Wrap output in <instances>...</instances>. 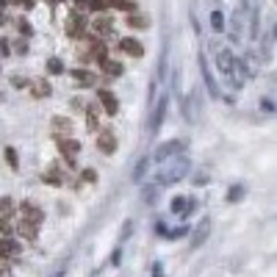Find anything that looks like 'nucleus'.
I'll use <instances>...</instances> for the list:
<instances>
[{
  "label": "nucleus",
  "mask_w": 277,
  "mask_h": 277,
  "mask_svg": "<svg viewBox=\"0 0 277 277\" xmlns=\"http://www.w3.org/2000/svg\"><path fill=\"white\" fill-rule=\"evenodd\" d=\"M191 172V161L186 158V155H172L169 161H164V166H161L158 172H155V186H172V183H180V180L186 178V175Z\"/></svg>",
  "instance_id": "1"
},
{
  "label": "nucleus",
  "mask_w": 277,
  "mask_h": 277,
  "mask_svg": "<svg viewBox=\"0 0 277 277\" xmlns=\"http://www.w3.org/2000/svg\"><path fill=\"white\" fill-rule=\"evenodd\" d=\"M216 64H219V72L227 78V83H230L233 89H241V86H244L239 78H236V58L230 56V50H227V47H225V50H219V56H216Z\"/></svg>",
  "instance_id": "2"
},
{
  "label": "nucleus",
  "mask_w": 277,
  "mask_h": 277,
  "mask_svg": "<svg viewBox=\"0 0 277 277\" xmlns=\"http://www.w3.org/2000/svg\"><path fill=\"white\" fill-rule=\"evenodd\" d=\"M186 144H188V139H172V141H166V144H158V147H155V153H153V161H155V164H164V161L172 158V155L183 153Z\"/></svg>",
  "instance_id": "3"
},
{
  "label": "nucleus",
  "mask_w": 277,
  "mask_h": 277,
  "mask_svg": "<svg viewBox=\"0 0 277 277\" xmlns=\"http://www.w3.org/2000/svg\"><path fill=\"white\" fill-rule=\"evenodd\" d=\"M200 72H202V80H205L208 94H211L214 100H219V97H222V89H219V83H216V78H214L211 67H208V61H205V53H200Z\"/></svg>",
  "instance_id": "4"
},
{
  "label": "nucleus",
  "mask_w": 277,
  "mask_h": 277,
  "mask_svg": "<svg viewBox=\"0 0 277 277\" xmlns=\"http://www.w3.org/2000/svg\"><path fill=\"white\" fill-rule=\"evenodd\" d=\"M166 105H169V97H166V94H161V100H155V105H153V119H150V133L153 136L161 131V125H164Z\"/></svg>",
  "instance_id": "5"
},
{
  "label": "nucleus",
  "mask_w": 277,
  "mask_h": 277,
  "mask_svg": "<svg viewBox=\"0 0 277 277\" xmlns=\"http://www.w3.org/2000/svg\"><path fill=\"white\" fill-rule=\"evenodd\" d=\"M50 131H53V136H56V139L72 136V119H67V117H53Z\"/></svg>",
  "instance_id": "6"
},
{
  "label": "nucleus",
  "mask_w": 277,
  "mask_h": 277,
  "mask_svg": "<svg viewBox=\"0 0 277 277\" xmlns=\"http://www.w3.org/2000/svg\"><path fill=\"white\" fill-rule=\"evenodd\" d=\"M208 233H211V222H208V219H202L200 225L194 227V233H191V241H188V244H191V249H200L202 244H205Z\"/></svg>",
  "instance_id": "7"
},
{
  "label": "nucleus",
  "mask_w": 277,
  "mask_h": 277,
  "mask_svg": "<svg viewBox=\"0 0 277 277\" xmlns=\"http://www.w3.org/2000/svg\"><path fill=\"white\" fill-rule=\"evenodd\" d=\"M97 100L103 103V108H105V114H108V117H117V111H119V103H117V97H114V92H108V89H100V92H97Z\"/></svg>",
  "instance_id": "8"
},
{
  "label": "nucleus",
  "mask_w": 277,
  "mask_h": 277,
  "mask_svg": "<svg viewBox=\"0 0 277 277\" xmlns=\"http://www.w3.org/2000/svg\"><path fill=\"white\" fill-rule=\"evenodd\" d=\"M28 86H31V94L36 100H42V97H50V80H45V78H33V80H28Z\"/></svg>",
  "instance_id": "9"
},
{
  "label": "nucleus",
  "mask_w": 277,
  "mask_h": 277,
  "mask_svg": "<svg viewBox=\"0 0 277 277\" xmlns=\"http://www.w3.org/2000/svg\"><path fill=\"white\" fill-rule=\"evenodd\" d=\"M67 33H70L72 39H80L86 33V23H83V17L80 14H72L70 19H67Z\"/></svg>",
  "instance_id": "10"
},
{
  "label": "nucleus",
  "mask_w": 277,
  "mask_h": 277,
  "mask_svg": "<svg viewBox=\"0 0 277 277\" xmlns=\"http://www.w3.org/2000/svg\"><path fill=\"white\" fill-rule=\"evenodd\" d=\"M119 47L127 53V56H133V58H141L144 56V47H141L139 39H131V36H125V39H119Z\"/></svg>",
  "instance_id": "11"
},
{
  "label": "nucleus",
  "mask_w": 277,
  "mask_h": 277,
  "mask_svg": "<svg viewBox=\"0 0 277 277\" xmlns=\"http://www.w3.org/2000/svg\"><path fill=\"white\" fill-rule=\"evenodd\" d=\"M97 147H100V153H105V155H111L114 150H117V139H114V133L111 131H103L97 136Z\"/></svg>",
  "instance_id": "12"
},
{
  "label": "nucleus",
  "mask_w": 277,
  "mask_h": 277,
  "mask_svg": "<svg viewBox=\"0 0 277 277\" xmlns=\"http://www.w3.org/2000/svg\"><path fill=\"white\" fill-rule=\"evenodd\" d=\"M17 233L23 236L25 241H33V239L39 236V225H36V222H28V219H23V222L17 225Z\"/></svg>",
  "instance_id": "13"
},
{
  "label": "nucleus",
  "mask_w": 277,
  "mask_h": 277,
  "mask_svg": "<svg viewBox=\"0 0 277 277\" xmlns=\"http://www.w3.org/2000/svg\"><path fill=\"white\" fill-rule=\"evenodd\" d=\"M19 211H23V219H28V222H36V225L45 219V214L39 211L36 205H31V202H23V208H19Z\"/></svg>",
  "instance_id": "14"
},
{
  "label": "nucleus",
  "mask_w": 277,
  "mask_h": 277,
  "mask_svg": "<svg viewBox=\"0 0 277 277\" xmlns=\"http://www.w3.org/2000/svg\"><path fill=\"white\" fill-rule=\"evenodd\" d=\"M127 28L147 31V28H150V17H147V14H131V17H127Z\"/></svg>",
  "instance_id": "15"
},
{
  "label": "nucleus",
  "mask_w": 277,
  "mask_h": 277,
  "mask_svg": "<svg viewBox=\"0 0 277 277\" xmlns=\"http://www.w3.org/2000/svg\"><path fill=\"white\" fill-rule=\"evenodd\" d=\"M17 252H19V244L3 236V239H0V258H9V255H17Z\"/></svg>",
  "instance_id": "16"
},
{
  "label": "nucleus",
  "mask_w": 277,
  "mask_h": 277,
  "mask_svg": "<svg viewBox=\"0 0 277 277\" xmlns=\"http://www.w3.org/2000/svg\"><path fill=\"white\" fill-rule=\"evenodd\" d=\"M56 144L61 147V153H64V155H75V153L80 150V144H78V141H72V136H67V139H56Z\"/></svg>",
  "instance_id": "17"
},
{
  "label": "nucleus",
  "mask_w": 277,
  "mask_h": 277,
  "mask_svg": "<svg viewBox=\"0 0 277 277\" xmlns=\"http://www.w3.org/2000/svg\"><path fill=\"white\" fill-rule=\"evenodd\" d=\"M103 72H105V75H111V78H119V75L125 72V67L119 64V61H111V58H105V61H103Z\"/></svg>",
  "instance_id": "18"
},
{
  "label": "nucleus",
  "mask_w": 277,
  "mask_h": 277,
  "mask_svg": "<svg viewBox=\"0 0 277 277\" xmlns=\"http://www.w3.org/2000/svg\"><path fill=\"white\" fill-rule=\"evenodd\" d=\"M147 169H150V158H141L139 164L133 166V183H141L144 175H147Z\"/></svg>",
  "instance_id": "19"
},
{
  "label": "nucleus",
  "mask_w": 277,
  "mask_h": 277,
  "mask_svg": "<svg viewBox=\"0 0 277 277\" xmlns=\"http://www.w3.org/2000/svg\"><path fill=\"white\" fill-rule=\"evenodd\" d=\"M211 25H214V31L216 33H222V31H227V23H225V14H222L219 9L211 11Z\"/></svg>",
  "instance_id": "20"
},
{
  "label": "nucleus",
  "mask_w": 277,
  "mask_h": 277,
  "mask_svg": "<svg viewBox=\"0 0 277 277\" xmlns=\"http://www.w3.org/2000/svg\"><path fill=\"white\" fill-rule=\"evenodd\" d=\"M47 72H50V75H61V72H64V61L58 56L47 58Z\"/></svg>",
  "instance_id": "21"
},
{
  "label": "nucleus",
  "mask_w": 277,
  "mask_h": 277,
  "mask_svg": "<svg viewBox=\"0 0 277 277\" xmlns=\"http://www.w3.org/2000/svg\"><path fill=\"white\" fill-rule=\"evenodd\" d=\"M0 214L9 219V216L14 214V200H11V197H0Z\"/></svg>",
  "instance_id": "22"
},
{
  "label": "nucleus",
  "mask_w": 277,
  "mask_h": 277,
  "mask_svg": "<svg viewBox=\"0 0 277 277\" xmlns=\"http://www.w3.org/2000/svg\"><path fill=\"white\" fill-rule=\"evenodd\" d=\"M72 78H75L78 83H83V86L94 83V75H89V72H86V70H72Z\"/></svg>",
  "instance_id": "23"
},
{
  "label": "nucleus",
  "mask_w": 277,
  "mask_h": 277,
  "mask_svg": "<svg viewBox=\"0 0 277 277\" xmlns=\"http://www.w3.org/2000/svg\"><path fill=\"white\" fill-rule=\"evenodd\" d=\"M92 28L97 31V33H108V31H111V19H108V17H97Z\"/></svg>",
  "instance_id": "24"
},
{
  "label": "nucleus",
  "mask_w": 277,
  "mask_h": 277,
  "mask_svg": "<svg viewBox=\"0 0 277 277\" xmlns=\"http://www.w3.org/2000/svg\"><path fill=\"white\" fill-rule=\"evenodd\" d=\"M3 155H6V161H9L11 169H19V158H17V150H14V147H6Z\"/></svg>",
  "instance_id": "25"
},
{
  "label": "nucleus",
  "mask_w": 277,
  "mask_h": 277,
  "mask_svg": "<svg viewBox=\"0 0 277 277\" xmlns=\"http://www.w3.org/2000/svg\"><path fill=\"white\" fill-rule=\"evenodd\" d=\"M92 56H94V58H97V61H100V64H103V61H105V58H108V50H105V45H100V42H94V47H92Z\"/></svg>",
  "instance_id": "26"
},
{
  "label": "nucleus",
  "mask_w": 277,
  "mask_h": 277,
  "mask_svg": "<svg viewBox=\"0 0 277 277\" xmlns=\"http://www.w3.org/2000/svg\"><path fill=\"white\" fill-rule=\"evenodd\" d=\"M111 6L119 11H131V14H133V9H136V3H131V0H111Z\"/></svg>",
  "instance_id": "27"
},
{
  "label": "nucleus",
  "mask_w": 277,
  "mask_h": 277,
  "mask_svg": "<svg viewBox=\"0 0 277 277\" xmlns=\"http://www.w3.org/2000/svg\"><path fill=\"white\" fill-rule=\"evenodd\" d=\"M244 197V186H233L230 191H227V202H239Z\"/></svg>",
  "instance_id": "28"
},
{
  "label": "nucleus",
  "mask_w": 277,
  "mask_h": 277,
  "mask_svg": "<svg viewBox=\"0 0 277 277\" xmlns=\"http://www.w3.org/2000/svg\"><path fill=\"white\" fill-rule=\"evenodd\" d=\"M45 183H47V186H64V183H61V175H58L56 169L45 175Z\"/></svg>",
  "instance_id": "29"
},
{
  "label": "nucleus",
  "mask_w": 277,
  "mask_h": 277,
  "mask_svg": "<svg viewBox=\"0 0 277 277\" xmlns=\"http://www.w3.org/2000/svg\"><path fill=\"white\" fill-rule=\"evenodd\" d=\"M0 233H3V236H6V239H9V236H11V233H14V225H11V222H9V219H6V216H0Z\"/></svg>",
  "instance_id": "30"
},
{
  "label": "nucleus",
  "mask_w": 277,
  "mask_h": 277,
  "mask_svg": "<svg viewBox=\"0 0 277 277\" xmlns=\"http://www.w3.org/2000/svg\"><path fill=\"white\" fill-rule=\"evenodd\" d=\"M186 205H188L186 197H175V200H172V211H175V214H183Z\"/></svg>",
  "instance_id": "31"
},
{
  "label": "nucleus",
  "mask_w": 277,
  "mask_h": 277,
  "mask_svg": "<svg viewBox=\"0 0 277 277\" xmlns=\"http://www.w3.org/2000/svg\"><path fill=\"white\" fill-rule=\"evenodd\" d=\"M272 47H274V28H272V33H266V39H263V56H269Z\"/></svg>",
  "instance_id": "32"
},
{
  "label": "nucleus",
  "mask_w": 277,
  "mask_h": 277,
  "mask_svg": "<svg viewBox=\"0 0 277 277\" xmlns=\"http://www.w3.org/2000/svg\"><path fill=\"white\" fill-rule=\"evenodd\" d=\"M80 178H83V183H97V172H94V169H83V172H80Z\"/></svg>",
  "instance_id": "33"
},
{
  "label": "nucleus",
  "mask_w": 277,
  "mask_h": 277,
  "mask_svg": "<svg viewBox=\"0 0 277 277\" xmlns=\"http://www.w3.org/2000/svg\"><path fill=\"white\" fill-rule=\"evenodd\" d=\"M89 9L92 11H105L108 3H105V0H89Z\"/></svg>",
  "instance_id": "34"
},
{
  "label": "nucleus",
  "mask_w": 277,
  "mask_h": 277,
  "mask_svg": "<svg viewBox=\"0 0 277 277\" xmlns=\"http://www.w3.org/2000/svg\"><path fill=\"white\" fill-rule=\"evenodd\" d=\"M86 122H89V131H94V127H97V108H89V119H86Z\"/></svg>",
  "instance_id": "35"
},
{
  "label": "nucleus",
  "mask_w": 277,
  "mask_h": 277,
  "mask_svg": "<svg viewBox=\"0 0 277 277\" xmlns=\"http://www.w3.org/2000/svg\"><path fill=\"white\" fill-rule=\"evenodd\" d=\"M208 183V172H197L194 175V186H205Z\"/></svg>",
  "instance_id": "36"
},
{
  "label": "nucleus",
  "mask_w": 277,
  "mask_h": 277,
  "mask_svg": "<svg viewBox=\"0 0 277 277\" xmlns=\"http://www.w3.org/2000/svg\"><path fill=\"white\" fill-rule=\"evenodd\" d=\"M11 83H14L17 89H23V86H28V80H25V78H19V75H14V78H11Z\"/></svg>",
  "instance_id": "37"
},
{
  "label": "nucleus",
  "mask_w": 277,
  "mask_h": 277,
  "mask_svg": "<svg viewBox=\"0 0 277 277\" xmlns=\"http://www.w3.org/2000/svg\"><path fill=\"white\" fill-rule=\"evenodd\" d=\"M119 261H122V249H114V255H111V263H114V266H119Z\"/></svg>",
  "instance_id": "38"
},
{
  "label": "nucleus",
  "mask_w": 277,
  "mask_h": 277,
  "mask_svg": "<svg viewBox=\"0 0 277 277\" xmlns=\"http://www.w3.org/2000/svg\"><path fill=\"white\" fill-rule=\"evenodd\" d=\"M19 33H28V36H31V23H25V19H19Z\"/></svg>",
  "instance_id": "39"
},
{
  "label": "nucleus",
  "mask_w": 277,
  "mask_h": 277,
  "mask_svg": "<svg viewBox=\"0 0 277 277\" xmlns=\"http://www.w3.org/2000/svg\"><path fill=\"white\" fill-rule=\"evenodd\" d=\"M155 233H158V236H169V230H166L164 222H158V225H155Z\"/></svg>",
  "instance_id": "40"
},
{
  "label": "nucleus",
  "mask_w": 277,
  "mask_h": 277,
  "mask_svg": "<svg viewBox=\"0 0 277 277\" xmlns=\"http://www.w3.org/2000/svg\"><path fill=\"white\" fill-rule=\"evenodd\" d=\"M153 277H164V266L161 263H153Z\"/></svg>",
  "instance_id": "41"
},
{
  "label": "nucleus",
  "mask_w": 277,
  "mask_h": 277,
  "mask_svg": "<svg viewBox=\"0 0 277 277\" xmlns=\"http://www.w3.org/2000/svg\"><path fill=\"white\" fill-rule=\"evenodd\" d=\"M0 277H14V274H11V269L6 266V263H3V266H0Z\"/></svg>",
  "instance_id": "42"
},
{
  "label": "nucleus",
  "mask_w": 277,
  "mask_h": 277,
  "mask_svg": "<svg viewBox=\"0 0 277 277\" xmlns=\"http://www.w3.org/2000/svg\"><path fill=\"white\" fill-rule=\"evenodd\" d=\"M25 47H28V45H25V39H19V42H17V53H28Z\"/></svg>",
  "instance_id": "43"
},
{
  "label": "nucleus",
  "mask_w": 277,
  "mask_h": 277,
  "mask_svg": "<svg viewBox=\"0 0 277 277\" xmlns=\"http://www.w3.org/2000/svg\"><path fill=\"white\" fill-rule=\"evenodd\" d=\"M19 6H23V9H28V11H31V9H33V0H19Z\"/></svg>",
  "instance_id": "44"
},
{
  "label": "nucleus",
  "mask_w": 277,
  "mask_h": 277,
  "mask_svg": "<svg viewBox=\"0 0 277 277\" xmlns=\"http://www.w3.org/2000/svg\"><path fill=\"white\" fill-rule=\"evenodd\" d=\"M131 227H133V222H125V230H122V236H125V239L131 236Z\"/></svg>",
  "instance_id": "45"
},
{
  "label": "nucleus",
  "mask_w": 277,
  "mask_h": 277,
  "mask_svg": "<svg viewBox=\"0 0 277 277\" xmlns=\"http://www.w3.org/2000/svg\"><path fill=\"white\" fill-rule=\"evenodd\" d=\"M64 274H67V266H61V269H58V272L53 274V277H64Z\"/></svg>",
  "instance_id": "46"
},
{
  "label": "nucleus",
  "mask_w": 277,
  "mask_h": 277,
  "mask_svg": "<svg viewBox=\"0 0 277 277\" xmlns=\"http://www.w3.org/2000/svg\"><path fill=\"white\" fill-rule=\"evenodd\" d=\"M0 23H3V9H0Z\"/></svg>",
  "instance_id": "47"
},
{
  "label": "nucleus",
  "mask_w": 277,
  "mask_h": 277,
  "mask_svg": "<svg viewBox=\"0 0 277 277\" xmlns=\"http://www.w3.org/2000/svg\"><path fill=\"white\" fill-rule=\"evenodd\" d=\"M75 3H86V0H75Z\"/></svg>",
  "instance_id": "48"
}]
</instances>
